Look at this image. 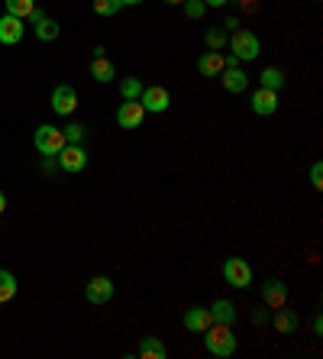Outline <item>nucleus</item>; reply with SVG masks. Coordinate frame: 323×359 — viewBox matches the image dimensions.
<instances>
[{
  "label": "nucleus",
  "instance_id": "1",
  "mask_svg": "<svg viewBox=\"0 0 323 359\" xmlns=\"http://www.w3.org/2000/svg\"><path fill=\"white\" fill-rule=\"evenodd\" d=\"M200 337H204L207 353H214V356L226 359V356H233V353H236V337H233V330L226 324H210Z\"/></svg>",
  "mask_w": 323,
  "mask_h": 359
},
{
  "label": "nucleus",
  "instance_id": "2",
  "mask_svg": "<svg viewBox=\"0 0 323 359\" xmlns=\"http://www.w3.org/2000/svg\"><path fill=\"white\" fill-rule=\"evenodd\" d=\"M230 52L240 62H252L262 55V46H259V36L252 29H233L230 36Z\"/></svg>",
  "mask_w": 323,
  "mask_h": 359
},
{
  "label": "nucleus",
  "instance_id": "3",
  "mask_svg": "<svg viewBox=\"0 0 323 359\" xmlns=\"http://www.w3.org/2000/svg\"><path fill=\"white\" fill-rule=\"evenodd\" d=\"M33 142H36V152L39 156H58V152L65 149V130H58V126H49V123H42L39 130H36V136H33Z\"/></svg>",
  "mask_w": 323,
  "mask_h": 359
},
{
  "label": "nucleus",
  "instance_id": "4",
  "mask_svg": "<svg viewBox=\"0 0 323 359\" xmlns=\"http://www.w3.org/2000/svg\"><path fill=\"white\" fill-rule=\"evenodd\" d=\"M224 278L233 288H249V285H252V266H249L242 256H230V259L224 262Z\"/></svg>",
  "mask_w": 323,
  "mask_h": 359
},
{
  "label": "nucleus",
  "instance_id": "5",
  "mask_svg": "<svg viewBox=\"0 0 323 359\" xmlns=\"http://www.w3.org/2000/svg\"><path fill=\"white\" fill-rule=\"evenodd\" d=\"M55 159L62 172H81L88 165V149H84L81 142H65V149L58 152Z\"/></svg>",
  "mask_w": 323,
  "mask_h": 359
},
{
  "label": "nucleus",
  "instance_id": "6",
  "mask_svg": "<svg viewBox=\"0 0 323 359\" xmlns=\"http://www.w3.org/2000/svg\"><path fill=\"white\" fill-rule=\"evenodd\" d=\"M139 104H142V110H149V114H165L168 104H172V94H168V88L149 84V88H142Z\"/></svg>",
  "mask_w": 323,
  "mask_h": 359
},
{
  "label": "nucleus",
  "instance_id": "7",
  "mask_svg": "<svg viewBox=\"0 0 323 359\" xmlns=\"http://www.w3.org/2000/svg\"><path fill=\"white\" fill-rule=\"evenodd\" d=\"M78 107V91L71 84H58L55 91H52V110L62 114V117H71Z\"/></svg>",
  "mask_w": 323,
  "mask_h": 359
},
{
  "label": "nucleus",
  "instance_id": "8",
  "mask_svg": "<svg viewBox=\"0 0 323 359\" xmlns=\"http://www.w3.org/2000/svg\"><path fill=\"white\" fill-rule=\"evenodd\" d=\"M146 117V110H142L139 100H123L120 107H116V126L120 130H136Z\"/></svg>",
  "mask_w": 323,
  "mask_h": 359
},
{
  "label": "nucleus",
  "instance_id": "9",
  "mask_svg": "<svg viewBox=\"0 0 323 359\" xmlns=\"http://www.w3.org/2000/svg\"><path fill=\"white\" fill-rule=\"evenodd\" d=\"M84 298L91 301V304H107L114 298V282L107 276H94L91 282L84 285Z\"/></svg>",
  "mask_w": 323,
  "mask_h": 359
},
{
  "label": "nucleus",
  "instance_id": "10",
  "mask_svg": "<svg viewBox=\"0 0 323 359\" xmlns=\"http://www.w3.org/2000/svg\"><path fill=\"white\" fill-rule=\"evenodd\" d=\"M262 301H266L268 311L288 304V285H284L282 278H268V282L262 285Z\"/></svg>",
  "mask_w": 323,
  "mask_h": 359
},
{
  "label": "nucleus",
  "instance_id": "11",
  "mask_svg": "<svg viewBox=\"0 0 323 359\" xmlns=\"http://www.w3.org/2000/svg\"><path fill=\"white\" fill-rule=\"evenodd\" d=\"M29 20H33V29H36V39H42V42H52V39H58V33H62V29H58V23L52 17H46V13H42L39 7L33 10V13H29Z\"/></svg>",
  "mask_w": 323,
  "mask_h": 359
},
{
  "label": "nucleus",
  "instance_id": "12",
  "mask_svg": "<svg viewBox=\"0 0 323 359\" xmlns=\"http://www.w3.org/2000/svg\"><path fill=\"white\" fill-rule=\"evenodd\" d=\"M252 114H259V117H272V114H278V91L259 88V91L252 94Z\"/></svg>",
  "mask_w": 323,
  "mask_h": 359
},
{
  "label": "nucleus",
  "instance_id": "13",
  "mask_svg": "<svg viewBox=\"0 0 323 359\" xmlns=\"http://www.w3.org/2000/svg\"><path fill=\"white\" fill-rule=\"evenodd\" d=\"M210 324H214V318H210V308L191 304V308L184 311V327H188L191 334H204V330H207Z\"/></svg>",
  "mask_w": 323,
  "mask_h": 359
},
{
  "label": "nucleus",
  "instance_id": "14",
  "mask_svg": "<svg viewBox=\"0 0 323 359\" xmlns=\"http://www.w3.org/2000/svg\"><path fill=\"white\" fill-rule=\"evenodd\" d=\"M23 33H26V26L20 17H10V13L0 17V42H4V46H17V42L23 39Z\"/></svg>",
  "mask_w": 323,
  "mask_h": 359
},
{
  "label": "nucleus",
  "instance_id": "15",
  "mask_svg": "<svg viewBox=\"0 0 323 359\" xmlns=\"http://www.w3.org/2000/svg\"><path fill=\"white\" fill-rule=\"evenodd\" d=\"M220 75H224V78H220V84H224L226 94H242L249 88V75L242 72L240 65H236V68H224Z\"/></svg>",
  "mask_w": 323,
  "mask_h": 359
},
{
  "label": "nucleus",
  "instance_id": "16",
  "mask_svg": "<svg viewBox=\"0 0 323 359\" xmlns=\"http://www.w3.org/2000/svg\"><path fill=\"white\" fill-rule=\"evenodd\" d=\"M298 324H301V318L294 314V311L284 308V304H282V308H275V311H272V327L278 330V334H284V337L294 334V330H298Z\"/></svg>",
  "mask_w": 323,
  "mask_h": 359
},
{
  "label": "nucleus",
  "instance_id": "17",
  "mask_svg": "<svg viewBox=\"0 0 323 359\" xmlns=\"http://www.w3.org/2000/svg\"><path fill=\"white\" fill-rule=\"evenodd\" d=\"M210 318H214V324L233 327V320H236V304H233V301H226V298L214 301V304H210Z\"/></svg>",
  "mask_w": 323,
  "mask_h": 359
},
{
  "label": "nucleus",
  "instance_id": "18",
  "mask_svg": "<svg viewBox=\"0 0 323 359\" xmlns=\"http://www.w3.org/2000/svg\"><path fill=\"white\" fill-rule=\"evenodd\" d=\"M198 72L200 75H220L224 72V52H200V59H198Z\"/></svg>",
  "mask_w": 323,
  "mask_h": 359
},
{
  "label": "nucleus",
  "instance_id": "19",
  "mask_svg": "<svg viewBox=\"0 0 323 359\" xmlns=\"http://www.w3.org/2000/svg\"><path fill=\"white\" fill-rule=\"evenodd\" d=\"M91 78H94V81H100V84L114 81V78H116L114 62L104 59V55H94V62H91Z\"/></svg>",
  "mask_w": 323,
  "mask_h": 359
},
{
  "label": "nucleus",
  "instance_id": "20",
  "mask_svg": "<svg viewBox=\"0 0 323 359\" xmlns=\"http://www.w3.org/2000/svg\"><path fill=\"white\" fill-rule=\"evenodd\" d=\"M139 356H142V359H165V356H168V346L158 340V337H142Z\"/></svg>",
  "mask_w": 323,
  "mask_h": 359
},
{
  "label": "nucleus",
  "instance_id": "21",
  "mask_svg": "<svg viewBox=\"0 0 323 359\" xmlns=\"http://www.w3.org/2000/svg\"><path fill=\"white\" fill-rule=\"evenodd\" d=\"M17 278H13V272H7V269H0V304H7V301L17 298Z\"/></svg>",
  "mask_w": 323,
  "mask_h": 359
},
{
  "label": "nucleus",
  "instance_id": "22",
  "mask_svg": "<svg viewBox=\"0 0 323 359\" xmlns=\"http://www.w3.org/2000/svg\"><path fill=\"white\" fill-rule=\"evenodd\" d=\"M259 81H262V88H268V91H282L284 88V72L282 68H262V75H259Z\"/></svg>",
  "mask_w": 323,
  "mask_h": 359
},
{
  "label": "nucleus",
  "instance_id": "23",
  "mask_svg": "<svg viewBox=\"0 0 323 359\" xmlns=\"http://www.w3.org/2000/svg\"><path fill=\"white\" fill-rule=\"evenodd\" d=\"M10 17H20V20H29V13L36 10V0H4Z\"/></svg>",
  "mask_w": 323,
  "mask_h": 359
},
{
  "label": "nucleus",
  "instance_id": "24",
  "mask_svg": "<svg viewBox=\"0 0 323 359\" xmlns=\"http://www.w3.org/2000/svg\"><path fill=\"white\" fill-rule=\"evenodd\" d=\"M204 42H207L210 52H224L226 49V29H224V26H214V29H207Z\"/></svg>",
  "mask_w": 323,
  "mask_h": 359
},
{
  "label": "nucleus",
  "instance_id": "25",
  "mask_svg": "<svg viewBox=\"0 0 323 359\" xmlns=\"http://www.w3.org/2000/svg\"><path fill=\"white\" fill-rule=\"evenodd\" d=\"M139 94H142L139 78H123V81H120V97L123 100H139Z\"/></svg>",
  "mask_w": 323,
  "mask_h": 359
},
{
  "label": "nucleus",
  "instance_id": "26",
  "mask_svg": "<svg viewBox=\"0 0 323 359\" xmlns=\"http://www.w3.org/2000/svg\"><path fill=\"white\" fill-rule=\"evenodd\" d=\"M120 10H123L120 0H94V13H97V17H116Z\"/></svg>",
  "mask_w": 323,
  "mask_h": 359
},
{
  "label": "nucleus",
  "instance_id": "27",
  "mask_svg": "<svg viewBox=\"0 0 323 359\" xmlns=\"http://www.w3.org/2000/svg\"><path fill=\"white\" fill-rule=\"evenodd\" d=\"M184 17L188 20H204V13H207V4L204 0H184Z\"/></svg>",
  "mask_w": 323,
  "mask_h": 359
},
{
  "label": "nucleus",
  "instance_id": "28",
  "mask_svg": "<svg viewBox=\"0 0 323 359\" xmlns=\"http://www.w3.org/2000/svg\"><path fill=\"white\" fill-rule=\"evenodd\" d=\"M65 140L68 142H81L84 140V123H68L65 126Z\"/></svg>",
  "mask_w": 323,
  "mask_h": 359
},
{
  "label": "nucleus",
  "instance_id": "29",
  "mask_svg": "<svg viewBox=\"0 0 323 359\" xmlns=\"http://www.w3.org/2000/svg\"><path fill=\"white\" fill-rule=\"evenodd\" d=\"M310 184H314L317 191H323V162H314V165H310Z\"/></svg>",
  "mask_w": 323,
  "mask_h": 359
},
{
  "label": "nucleus",
  "instance_id": "30",
  "mask_svg": "<svg viewBox=\"0 0 323 359\" xmlns=\"http://www.w3.org/2000/svg\"><path fill=\"white\" fill-rule=\"evenodd\" d=\"M236 4H240L242 13H256L259 10V0H236Z\"/></svg>",
  "mask_w": 323,
  "mask_h": 359
},
{
  "label": "nucleus",
  "instance_id": "31",
  "mask_svg": "<svg viewBox=\"0 0 323 359\" xmlns=\"http://www.w3.org/2000/svg\"><path fill=\"white\" fill-rule=\"evenodd\" d=\"M224 29H226V33H233V29H240V20H236V17H226Z\"/></svg>",
  "mask_w": 323,
  "mask_h": 359
},
{
  "label": "nucleus",
  "instance_id": "32",
  "mask_svg": "<svg viewBox=\"0 0 323 359\" xmlns=\"http://www.w3.org/2000/svg\"><path fill=\"white\" fill-rule=\"evenodd\" d=\"M252 320H256V324H266L268 314H266V311H256V314H252Z\"/></svg>",
  "mask_w": 323,
  "mask_h": 359
},
{
  "label": "nucleus",
  "instance_id": "33",
  "mask_svg": "<svg viewBox=\"0 0 323 359\" xmlns=\"http://www.w3.org/2000/svg\"><path fill=\"white\" fill-rule=\"evenodd\" d=\"M204 4H207V10H210V7H226L230 0H204Z\"/></svg>",
  "mask_w": 323,
  "mask_h": 359
},
{
  "label": "nucleus",
  "instance_id": "34",
  "mask_svg": "<svg viewBox=\"0 0 323 359\" xmlns=\"http://www.w3.org/2000/svg\"><path fill=\"white\" fill-rule=\"evenodd\" d=\"M314 334H317V337L323 334V320H320V314H317V318H314Z\"/></svg>",
  "mask_w": 323,
  "mask_h": 359
},
{
  "label": "nucleus",
  "instance_id": "35",
  "mask_svg": "<svg viewBox=\"0 0 323 359\" xmlns=\"http://www.w3.org/2000/svg\"><path fill=\"white\" fill-rule=\"evenodd\" d=\"M4 210H7V194L0 191V214H4Z\"/></svg>",
  "mask_w": 323,
  "mask_h": 359
},
{
  "label": "nucleus",
  "instance_id": "36",
  "mask_svg": "<svg viewBox=\"0 0 323 359\" xmlns=\"http://www.w3.org/2000/svg\"><path fill=\"white\" fill-rule=\"evenodd\" d=\"M120 4H123V7H139L142 0H120Z\"/></svg>",
  "mask_w": 323,
  "mask_h": 359
},
{
  "label": "nucleus",
  "instance_id": "37",
  "mask_svg": "<svg viewBox=\"0 0 323 359\" xmlns=\"http://www.w3.org/2000/svg\"><path fill=\"white\" fill-rule=\"evenodd\" d=\"M162 4H172V7H181L184 0H162Z\"/></svg>",
  "mask_w": 323,
  "mask_h": 359
}]
</instances>
